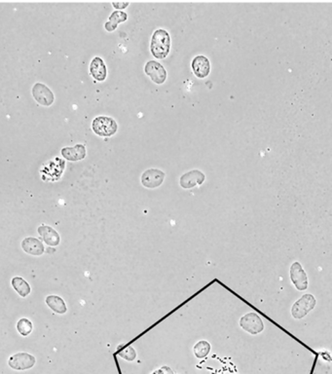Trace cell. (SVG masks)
I'll list each match as a JSON object with an SVG mask.
<instances>
[{
	"instance_id": "6da1fadb",
	"label": "cell",
	"mask_w": 332,
	"mask_h": 374,
	"mask_svg": "<svg viewBox=\"0 0 332 374\" xmlns=\"http://www.w3.org/2000/svg\"><path fill=\"white\" fill-rule=\"evenodd\" d=\"M171 51V35L164 28L156 29L151 37L150 52L159 60L167 58Z\"/></svg>"
},
{
	"instance_id": "7a4b0ae2",
	"label": "cell",
	"mask_w": 332,
	"mask_h": 374,
	"mask_svg": "<svg viewBox=\"0 0 332 374\" xmlns=\"http://www.w3.org/2000/svg\"><path fill=\"white\" fill-rule=\"evenodd\" d=\"M317 304L315 296L311 294H306L302 295L298 300H296L291 307V315L295 320H301L312 311Z\"/></svg>"
},
{
	"instance_id": "3957f363",
	"label": "cell",
	"mask_w": 332,
	"mask_h": 374,
	"mask_svg": "<svg viewBox=\"0 0 332 374\" xmlns=\"http://www.w3.org/2000/svg\"><path fill=\"white\" fill-rule=\"evenodd\" d=\"M92 129L96 134L107 137L113 135L117 132L118 124L112 117L98 116L92 122Z\"/></svg>"
},
{
	"instance_id": "277c9868",
	"label": "cell",
	"mask_w": 332,
	"mask_h": 374,
	"mask_svg": "<svg viewBox=\"0 0 332 374\" xmlns=\"http://www.w3.org/2000/svg\"><path fill=\"white\" fill-rule=\"evenodd\" d=\"M240 326L252 335L259 334L264 330L262 319L255 312H250L240 319Z\"/></svg>"
},
{
	"instance_id": "5b68a950",
	"label": "cell",
	"mask_w": 332,
	"mask_h": 374,
	"mask_svg": "<svg viewBox=\"0 0 332 374\" xmlns=\"http://www.w3.org/2000/svg\"><path fill=\"white\" fill-rule=\"evenodd\" d=\"M31 95L33 99L43 107H50L55 102L53 91L45 84L37 82L32 86Z\"/></svg>"
},
{
	"instance_id": "8992f818",
	"label": "cell",
	"mask_w": 332,
	"mask_h": 374,
	"mask_svg": "<svg viewBox=\"0 0 332 374\" xmlns=\"http://www.w3.org/2000/svg\"><path fill=\"white\" fill-rule=\"evenodd\" d=\"M289 277H290L291 283L293 284L296 290L302 292L308 289V286H309L308 276L300 262L295 261L291 264L290 270H289Z\"/></svg>"
},
{
	"instance_id": "52a82bcc",
	"label": "cell",
	"mask_w": 332,
	"mask_h": 374,
	"mask_svg": "<svg viewBox=\"0 0 332 374\" xmlns=\"http://www.w3.org/2000/svg\"><path fill=\"white\" fill-rule=\"evenodd\" d=\"M35 363L36 359L28 353H17L11 356L8 361L9 367L19 372L26 371L33 368Z\"/></svg>"
},
{
	"instance_id": "ba28073f",
	"label": "cell",
	"mask_w": 332,
	"mask_h": 374,
	"mask_svg": "<svg viewBox=\"0 0 332 374\" xmlns=\"http://www.w3.org/2000/svg\"><path fill=\"white\" fill-rule=\"evenodd\" d=\"M144 72L146 75H148L151 80L158 85H161L165 83L167 80V70L164 67L162 63L157 61H148L144 65Z\"/></svg>"
},
{
	"instance_id": "9c48e42d",
	"label": "cell",
	"mask_w": 332,
	"mask_h": 374,
	"mask_svg": "<svg viewBox=\"0 0 332 374\" xmlns=\"http://www.w3.org/2000/svg\"><path fill=\"white\" fill-rule=\"evenodd\" d=\"M165 177L166 174L163 171L156 168H151L142 173L140 182L143 187L152 189L160 187L163 184Z\"/></svg>"
},
{
	"instance_id": "30bf717a",
	"label": "cell",
	"mask_w": 332,
	"mask_h": 374,
	"mask_svg": "<svg viewBox=\"0 0 332 374\" xmlns=\"http://www.w3.org/2000/svg\"><path fill=\"white\" fill-rule=\"evenodd\" d=\"M205 181V175L200 170H191L184 173L179 179V185L184 189L201 186Z\"/></svg>"
},
{
	"instance_id": "8fae6325",
	"label": "cell",
	"mask_w": 332,
	"mask_h": 374,
	"mask_svg": "<svg viewBox=\"0 0 332 374\" xmlns=\"http://www.w3.org/2000/svg\"><path fill=\"white\" fill-rule=\"evenodd\" d=\"M191 67L195 76L203 79L205 78L210 72V62L205 56L197 55L192 60Z\"/></svg>"
},
{
	"instance_id": "7c38bea8",
	"label": "cell",
	"mask_w": 332,
	"mask_h": 374,
	"mask_svg": "<svg viewBox=\"0 0 332 374\" xmlns=\"http://www.w3.org/2000/svg\"><path fill=\"white\" fill-rule=\"evenodd\" d=\"M90 74L97 81H104L107 77V68L104 61L101 57H95L90 62Z\"/></svg>"
},
{
	"instance_id": "4fadbf2b",
	"label": "cell",
	"mask_w": 332,
	"mask_h": 374,
	"mask_svg": "<svg viewBox=\"0 0 332 374\" xmlns=\"http://www.w3.org/2000/svg\"><path fill=\"white\" fill-rule=\"evenodd\" d=\"M62 156L71 162H76L83 160L87 155V150L84 144L78 143L74 146H67L61 150Z\"/></svg>"
},
{
	"instance_id": "5bb4252c",
	"label": "cell",
	"mask_w": 332,
	"mask_h": 374,
	"mask_svg": "<svg viewBox=\"0 0 332 374\" xmlns=\"http://www.w3.org/2000/svg\"><path fill=\"white\" fill-rule=\"evenodd\" d=\"M38 231V234L41 236L42 240L48 245V246H51V247H56L58 245H60V242H61V238H60V235L59 233L54 229L52 228L51 226H48V225H41L38 227L37 229Z\"/></svg>"
},
{
	"instance_id": "9a60e30c",
	"label": "cell",
	"mask_w": 332,
	"mask_h": 374,
	"mask_svg": "<svg viewBox=\"0 0 332 374\" xmlns=\"http://www.w3.org/2000/svg\"><path fill=\"white\" fill-rule=\"evenodd\" d=\"M22 248L26 253L36 256L43 254L45 250L42 242L33 237H27L24 239L22 242Z\"/></svg>"
},
{
	"instance_id": "2e32d148",
	"label": "cell",
	"mask_w": 332,
	"mask_h": 374,
	"mask_svg": "<svg viewBox=\"0 0 332 374\" xmlns=\"http://www.w3.org/2000/svg\"><path fill=\"white\" fill-rule=\"evenodd\" d=\"M128 20V14L124 11L116 10L111 13L108 21L104 24V28L107 31H114L120 23H124Z\"/></svg>"
},
{
	"instance_id": "e0dca14e",
	"label": "cell",
	"mask_w": 332,
	"mask_h": 374,
	"mask_svg": "<svg viewBox=\"0 0 332 374\" xmlns=\"http://www.w3.org/2000/svg\"><path fill=\"white\" fill-rule=\"evenodd\" d=\"M46 304L48 307L56 312L57 314H65L67 313V308L65 300L58 295H49L46 297Z\"/></svg>"
},
{
	"instance_id": "ac0fdd59",
	"label": "cell",
	"mask_w": 332,
	"mask_h": 374,
	"mask_svg": "<svg viewBox=\"0 0 332 374\" xmlns=\"http://www.w3.org/2000/svg\"><path fill=\"white\" fill-rule=\"evenodd\" d=\"M12 286L15 291L22 296L26 297L30 294V286L28 283L21 277H15L12 279Z\"/></svg>"
},
{
	"instance_id": "d6986e66",
	"label": "cell",
	"mask_w": 332,
	"mask_h": 374,
	"mask_svg": "<svg viewBox=\"0 0 332 374\" xmlns=\"http://www.w3.org/2000/svg\"><path fill=\"white\" fill-rule=\"evenodd\" d=\"M117 355L125 361L133 362L136 359V352L131 345L126 343H121L117 347Z\"/></svg>"
},
{
	"instance_id": "ffe728a7",
	"label": "cell",
	"mask_w": 332,
	"mask_h": 374,
	"mask_svg": "<svg viewBox=\"0 0 332 374\" xmlns=\"http://www.w3.org/2000/svg\"><path fill=\"white\" fill-rule=\"evenodd\" d=\"M210 349H211L210 344L207 341L201 340L194 345L193 352H194V355L197 359H204L209 354Z\"/></svg>"
},
{
	"instance_id": "44dd1931",
	"label": "cell",
	"mask_w": 332,
	"mask_h": 374,
	"mask_svg": "<svg viewBox=\"0 0 332 374\" xmlns=\"http://www.w3.org/2000/svg\"><path fill=\"white\" fill-rule=\"evenodd\" d=\"M32 328H33V325H32V322L28 320V319H26V318H22L21 320H19V321L17 322V330L19 331V333L23 336H27L31 333L32 331Z\"/></svg>"
},
{
	"instance_id": "7402d4cb",
	"label": "cell",
	"mask_w": 332,
	"mask_h": 374,
	"mask_svg": "<svg viewBox=\"0 0 332 374\" xmlns=\"http://www.w3.org/2000/svg\"><path fill=\"white\" fill-rule=\"evenodd\" d=\"M129 4H130L129 2H112V6H114V8H116L117 10H120V11L127 8L129 6Z\"/></svg>"
},
{
	"instance_id": "603a6c76",
	"label": "cell",
	"mask_w": 332,
	"mask_h": 374,
	"mask_svg": "<svg viewBox=\"0 0 332 374\" xmlns=\"http://www.w3.org/2000/svg\"><path fill=\"white\" fill-rule=\"evenodd\" d=\"M151 374H165V372H164V370H163V368L162 369H158V370H156V371H154L153 373Z\"/></svg>"
}]
</instances>
